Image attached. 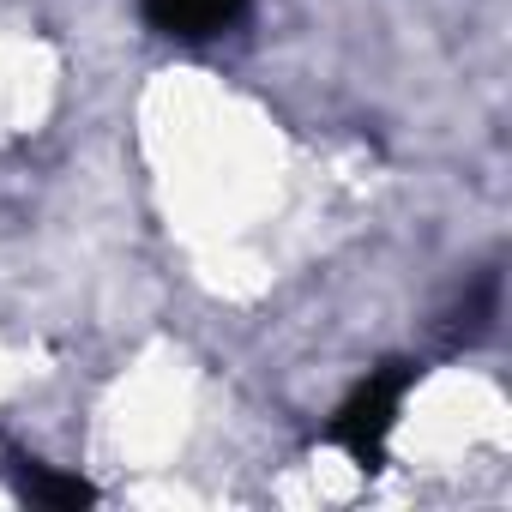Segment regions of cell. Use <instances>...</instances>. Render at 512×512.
I'll list each match as a JSON object with an SVG mask.
<instances>
[{
    "label": "cell",
    "mask_w": 512,
    "mask_h": 512,
    "mask_svg": "<svg viewBox=\"0 0 512 512\" xmlns=\"http://www.w3.org/2000/svg\"><path fill=\"white\" fill-rule=\"evenodd\" d=\"M247 0H145V19L169 37H217L223 25H235V13Z\"/></svg>",
    "instance_id": "7a4b0ae2"
},
{
    "label": "cell",
    "mask_w": 512,
    "mask_h": 512,
    "mask_svg": "<svg viewBox=\"0 0 512 512\" xmlns=\"http://www.w3.org/2000/svg\"><path fill=\"white\" fill-rule=\"evenodd\" d=\"M19 482H25V494L31 500H43V506H91L97 500V488L91 482H79V476H55L49 464H37V458H25L19 464Z\"/></svg>",
    "instance_id": "3957f363"
},
{
    "label": "cell",
    "mask_w": 512,
    "mask_h": 512,
    "mask_svg": "<svg viewBox=\"0 0 512 512\" xmlns=\"http://www.w3.org/2000/svg\"><path fill=\"white\" fill-rule=\"evenodd\" d=\"M410 380H416L410 368H386V374L362 380V386L344 398V410L332 416L326 440L344 446L362 470H374V464H380V446H386V434H392V422H398V404H404V392H410Z\"/></svg>",
    "instance_id": "6da1fadb"
}]
</instances>
